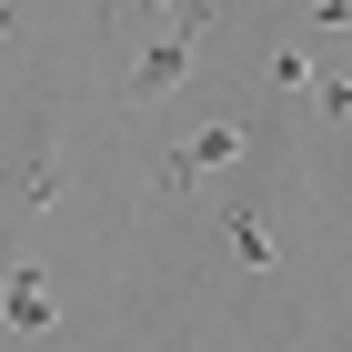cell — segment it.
Segmentation results:
<instances>
[{"mask_svg":"<svg viewBox=\"0 0 352 352\" xmlns=\"http://www.w3.org/2000/svg\"><path fill=\"white\" fill-rule=\"evenodd\" d=\"M0 322L21 332V342L60 322V302H51V272H41V252H30V242L10 252V272H0Z\"/></svg>","mask_w":352,"mask_h":352,"instance_id":"obj_3","label":"cell"},{"mask_svg":"<svg viewBox=\"0 0 352 352\" xmlns=\"http://www.w3.org/2000/svg\"><path fill=\"white\" fill-rule=\"evenodd\" d=\"M151 10H171V0H131V21H151Z\"/></svg>","mask_w":352,"mask_h":352,"instance_id":"obj_9","label":"cell"},{"mask_svg":"<svg viewBox=\"0 0 352 352\" xmlns=\"http://www.w3.org/2000/svg\"><path fill=\"white\" fill-rule=\"evenodd\" d=\"M242 151H252V121H201V131H191V141H171L162 162H151V191H162V201H171V191H191V182H201V171H221V162H242Z\"/></svg>","mask_w":352,"mask_h":352,"instance_id":"obj_2","label":"cell"},{"mask_svg":"<svg viewBox=\"0 0 352 352\" xmlns=\"http://www.w3.org/2000/svg\"><path fill=\"white\" fill-rule=\"evenodd\" d=\"M221 21V0H171V21L141 41V60H131V81H121V111H151V101H171V91L191 81V51H201V30Z\"/></svg>","mask_w":352,"mask_h":352,"instance_id":"obj_1","label":"cell"},{"mask_svg":"<svg viewBox=\"0 0 352 352\" xmlns=\"http://www.w3.org/2000/svg\"><path fill=\"white\" fill-rule=\"evenodd\" d=\"M91 10H121V0H91Z\"/></svg>","mask_w":352,"mask_h":352,"instance_id":"obj_10","label":"cell"},{"mask_svg":"<svg viewBox=\"0 0 352 352\" xmlns=\"http://www.w3.org/2000/svg\"><path fill=\"white\" fill-rule=\"evenodd\" d=\"M10 30H21V10H10V0H0V41H10Z\"/></svg>","mask_w":352,"mask_h":352,"instance_id":"obj_8","label":"cell"},{"mask_svg":"<svg viewBox=\"0 0 352 352\" xmlns=\"http://www.w3.org/2000/svg\"><path fill=\"white\" fill-rule=\"evenodd\" d=\"M272 81H282V91H312V51H292V41H272Z\"/></svg>","mask_w":352,"mask_h":352,"instance_id":"obj_6","label":"cell"},{"mask_svg":"<svg viewBox=\"0 0 352 352\" xmlns=\"http://www.w3.org/2000/svg\"><path fill=\"white\" fill-rule=\"evenodd\" d=\"M60 182H71V162H60V141L41 131V151H30V171H21V191H30V212H51V201H60Z\"/></svg>","mask_w":352,"mask_h":352,"instance_id":"obj_5","label":"cell"},{"mask_svg":"<svg viewBox=\"0 0 352 352\" xmlns=\"http://www.w3.org/2000/svg\"><path fill=\"white\" fill-rule=\"evenodd\" d=\"M312 101H322V121H352V81H332V71H312Z\"/></svg>","mask_w":352,"mask_h":352,"instance_id":"obj_7","label":"cell"},{"mask_svg":"<svg viewBox=\"0 0 352 352\" xmlns=\"http://www.w3.org/2000/svg\"><path fill=\"white\" fill-rule=\"evenodd\" d=\"M221 242H232L242 272H282V242L262 232V201H221Z\"/></svg>","mask_w":352,"mask_h":352,"instance_id":"obj_4","label":"cell"}]
</instances>
